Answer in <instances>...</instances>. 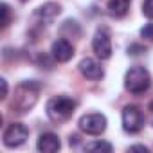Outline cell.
I'll return each instance as SVG.
<instances>
[{"mask_svg": "<svg viewBox=\"0 0 153 153\" xmlns=\"http://www.w3.org/2000/svg\"><path fill=\"white\" fill-rule=\"evenodd\" d=\"M40 83L36 81H22L16 88H15V97L11 103V110L24 115L27 112H31L38 101L40 96Z\"/></svg>", "mask_w": 153, "mask_h": 153, "instance_id": "6da1fadb", "label": "cell"}, {"mask_svg": "<svg viewBox=\"0 0 153 153\" xmlns=\"http://www.w3.org/2000/svg\"><path fill=\"white\" fill-rule=\"evenodd\" d=\"M76 110V101L67 96H56L47 101V115L54 123H63L72 117Z\"/></svg>", "mask_w": 153, "mask_h": 153, "instance_id": "7a4b0ae2", "label": "cell"}, {"mask_svg": "<svg viewBox=\"0 0 153 153\" xmlns=\"http://www.w3.org/2000/svg\"><path fill=\"white\" fill-rule=\"evenodd\" d=\"M149 85H151V76L140 65L128 68V72L124 74V88L131 94H144L149 88Z\"/></svg>", "mask_w": 153, "mask_h": 153, "instance_id": "3957f363", "label": "cell"}, {"mask_svg": "<svg viewBox=\"0 0 153 153\" xmlns=\"http://www.w3.org/2000/svg\"><path fill=\"white\" fill-rule=\"evenodd\" d=\"M106 124L108 121L103 114H85L78 123L79 130L87 135H101L106 130Z\"/></svg>", "mask_w": 153, "mask_h": 153, "instance_id": "277c9868", "label": "cell"}, {"mask_svg": "<svg viewBox=\"0 0 153 153\" xmlns=\"http://www.w3.org/2000/svg\"><path fill=\"white\" fill-rule=\"evenodd\" d=\"M144 126V117L139 106L128 105L123 108V128L128 133H139Z\"/></svg>", "mask_w": 153, "mask_h": 153, "instance_id": "5b68a950", "label": "cell"}, {"mask_svg": "<svg viewBox=\"0 0 153 153\" xmlns=\"http://www.w3.org/2000/svg\"><path fill=\"white\" fill-rule=\"evenodd\" d=\"M27 137H29L27 126L22 124V123H13L4 131V144L7 148H18L27 140Z\"/></svg>", "mask_w": 153, "mask_h": 153, "instance_id": "8992f818", "label": "cell"}, {"mask_svg": "<svg viewBox=\"0 0 153 153\" xmlns=\"http://www.w3.org/2000/svg\"><path fill=\"white\" fill-rule=\"evenodd\" d=\"M92 49L99 59H108L112 56V42L106 29H99L92 40Z\"/></svg>", "mask_w": 153, "mask_h": 153, "instance_id": "52a82bcc", "label": "cell"}, {"mask_svg": "<svg viewBox=\"0 0 153 153\" xmlns=\"http://www.w3.org/2000/svg\"><path fill=\"white\" fill-rule=\"evenodd\" d=\"M78 67H79V72L83 74V78H87L90 81H97V79H101L103 76H105V70H103L101 63L96 61V59H92V58L81 59Z\"/></svg>", "mask_w": 153, "mask_h": 153, "instance_id": "ba28073f", "label": "cell"}, {"mask_svg": "<svg viewBox=\"0 0 153 153\" xmlns=\"http://www.w3.org/2000/svg\"><path fill=\"white\" fill-rule=\"evenodd\" d=\"M51 52H52V58H54L56 61L65 63V61L72 59V56H74V47H72V43H70L68 40L59 38V40H56V42L52 43Z\"/></svg>", "mask_w": 153, "mask_h": 153, "instance_id": "9c48e42d", "label": "cell"}, {"mask_svg": "<svg viewBox=\"0 0 153 153\" xmlns=\"http://www.w3.org/2000/svg\"><path fill=\"white\" fill-rule=\"evenodd\" d=\"M36 148H38V151H42V153H54V151H58V149L61 148V142H59V137H58L56 133H51V131H49V133L40 135Z\"/></svg>", "mask_w": 153, "mask_h": 153, "instance_id": "30bf717a", "label": "cell"}, {"mask_svg": "<svg viewBox=\"0 0 153 153\" xmlns=\"http://www.w3.org/2000/svg\"><path fill=\"white\" fill-rule=\"evenodd\" d=\"M59 13H61V6L56 4V2H47V4H43V6H40V7L36 9V16H38L40 20H43V22L54 20Z\"/></svg>", "mask_w": 153, "mask_h": 153, "instance_id": "8fae6325", "label": "cell"}, {"mask_svg": "<svg viewBox=\"0 0 153 153\" xmlns=\"http://www.w3.org/2000/svg\"><path fill=\"white\" fill-rule=\"evenodd\" d=\"M130 4H131V0H108V11L112 16L123 18V16H126Z\"/></svg>", "mask_w": 153, "mask_h": 153, "instance_id": "7c38bea8", "label": "cell"}, {"mask_svg": "<svg viewBox=\"0 0 153 153\" xmlns=\"http://www.w3.org/2000/svg\"><path fill=\"white\" fill-rule=\"evenodd\" d=\"M114 148L110 142H105V140H94V142H88L87 144V151H105V153H110Z\"/></svg>", "mask_w": 153, "mask_h": 153, "instance_id": "4fadbf2b", "label": "cell"}, {"mask_svg": "<svg viewBox=\"0 0 153 153\" xmlns=\"http://www.w3.org/2000/svg\"><path fill=\"white\" fill-rule=\"evenodd\" d=\"M142 15L149 20H153V0H144L142 2Z\"/></svg>", "mask_w": 153, "mask_h": 153, "instance_id": "5bb4252c", "label": "cell"}, {"mask_svg": "<svg viewBox=\"0 0 153 153\" xmlns=\"http://www.w3.org/2000/svg\"><path fill=\"white\" fill-rule=\"evenodd\" d=\"M0 11H2V29H6L9 25V20H11V16H9V6L2 4V6H0Z\"/></svg>", "mask_w": 153, "mask_h": 153, "instance_id": "9a60e30c", "label": "cell"}, {"mask_svg": "<svg viewBox=\"0 0 153 153\" xmlns=\"http://www.w3.org/2000/svg\"><path fill=\"white\" fill-rule=\"evenodd\" d=\"M140 36L148 42H153V24H146L142 29H140Z\"/></svg>", "mask_w": 153, "mask_h": 153, "instance_id": "2e32d148", "label": "cell"}, {"mask_svg": "<svg viewBox=\"0 0 153 153\" xmlns=\"http://www.w3.org/2000/svg\"><path fill=\"white\" fill-rule=\"evenodd\" d=\"M140 52H146V47L137 45V43H131V45L128 47V54H131V56H137V54H140Z\"/></svg>", "mask_w": 153, "mask_h": 153, "instance_id": "e0dca14e", "label": "cell"}, {"mask_svg": "<svg viewBox=\"0 0 153 153\" xmlns=\"http://www.w3.org/2000/svg\"><path fill=\"white\" fill-rule=\"evenodd\" d=\"M0 85H2V96H0V99L4 101V99L7 97V90H9V88H7V81L2 78V79H0Z\"/></svg>", "mask_w": 153, "mask_h": 153, "instance_id": "ac0fdd59", "label": "cell"}, {"mask_svg": "<svg viewBox=\"0 0 153 153\" xmlns=\"http://www.w3.org/2000/svg\"><path fill=\"white\" fill-rule=\"evenodd\" d=\"M128 151H142V153H148V148H146V146L137 144V146H130V149H128Z\"/></svg>", "mask_w": 153, "mask_h": 153, "instance_id": "d6986e66", "label": "cell"}, {"mask_svg": "<svg viewBox=\"0 0 153 153\" xmlns=\"http://www.w3.org/2000/svg\"><path fill=\"white\" fill-rule=\"evenodd\" d=\"M148 110H149V121H151V124H153V101L149 103V106H148Z\"/></svg>", "mask_w": 153, "mask_h": 153, "instance_id": "ffe728a7", "label": "cell"}, {"mask_svg": "<svg viewBox=\"0 0 153 153\" xmlns=\"http://www.w3.org/2000/svg\"><path fill=\"white\" fill-rule=\"evenodd\" d=\"M22 2H27V0H22Z\"/></svg>", "mask_w": 153, "mask_h": 153, "instance_id": "44dd1931", "label": "cell"}]
</instances>
